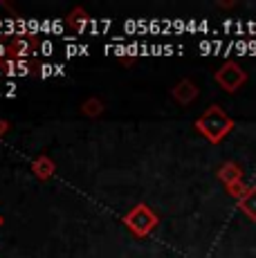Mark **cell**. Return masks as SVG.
Masks as SVG:
<instances>
[{"instance_id": "obj_1", "label": "cell", "mask_w": 256, "mask_h": 258, "mask_svg": "<svg viewBox=\"0 0 256 258\" xmlns=\"http://www.w3.org/2000/svg\"><path fill=\"white\" fill-rule=\"evenodd\" d=\"M196 131L211 144H220L225 137L234 131V119L220 106H209L207 110L196 119Z\"/></svg>"}, {"instance_id": "obj_2", "label": "cell", "mask_w": 256, "mask_h": 258, "mask_svg": "<svg viewBox=\"0 0 256 258\" xmlns=\"http://www.w3.org/2000/svg\"><path fill=\"white\" fill-rule=\"evenodd\" d=\"M157 213L149 205H135L131 211L124 216V225L133 231V236L146 238L151 231L157 227Z\"/></svg>"}, {"instance_id": "obj_3", "label": "cell", "mask_w": 256, "mask_h": 258, "mask_svg": "<svg viewBox=\"0 0 256 258\" xmlns=\"http://www.w3.org/2000/svg\"><path fill=\"white\" fill-rule=\"evenodd\" d=\"M214 79L225 92H238L240 88L245 86V81H247V72H245L236 61H227L216 70Z\"/></svg>"}, {"instance_id": "obj_4", "label": "cell", "mask_w": 256, "mask_h": 258, "mask_svg": "<svg viewBox=\"0 0 256 258\" xmlns=\"http://www.w3.org/2000/svg\"><path fill=\"white\" fill-rule=\"evenodd\" d=\"M38 47H41V43H38L34 36H16L14 41L7 43V58L27 61L32 54H36Z\"/></svg>"}, {"instance_id": "obj_5", "label": "cell", "mask_w": 256, "mask_h": 258, "mask_svg": "<svg viewBox=\"0 0 256 258\" xmlns=\"http://www.w3.org/2000/svg\"><path fill=\"white\" fill-rule=\"evenodd\" d=\"M171 94H173V99L180 106H189V103H194L198 99V86L194 81H189V79H182L180 83H175Z\"/></svg>"}, {"instance_id": "obj_6", "label": "cell", "mask_w": 256, "mask_h": 258, "mask_svg": "<svg viewBox=\"0 0 256 258\" xmlns=\"http://www.w3.org/2000/svg\"><path fill=\"white\" fill-rule=\"evenodd\" d=\"M32 173L38 177L41 182H47L54 177V173H56V164H54L52 157L47 155H38L36 160L32 162Z\"/></svg>"}, {"instance_id": "obj_7", "label": "cell", "mask_w": 256, "mask_h": 258, "mask_svg": "<svg viewBox=\"0 0 256 258\" xmlns=\"http://www.w3.org/2000/svg\"><path fill=\"white\" fill-rule=\"evenodd\" d=\"M0 72L9 77H23L32 72L29 61H16V58H0Z\"/></svg>"}, {"instance_id": "obj_8", "label": "cell", "mask_w": 256, "mask_h": 258, "mask_svg": "<svg viewBox=\"0 0 256 258\" xmlns=\"http://www.w3.org/2000/svg\"><path fill=\"white\" fill-rule=\"evenodd\" d=\"M216 177H218V180L227 186V184H231V182L243 180V168L236 164V162H225V164L216 171Z\"/></svg>"}, {"instance_id": "obj_9", "label": "cell", "mask_w": 256, "mask_h": 258, "mask_svg": "<svg viewBox=\"0 0 256 258\" xmlns=\"http://www.w3.org/2000/svg\"><path fill=\"white\" fill-rule=\"evenodd\" d=\"M238 209L243 211L252 222H256V186H249L247 193L238 200Z\"/></svg>"}, {"instance_id": "obj_10", "label": "cell", "mask_w": 256, "mask_h": 258, "mask_svg": "<svg viewBox=\"0 0 256 258\" xmlns=\"http://www.w3.org/2000/svg\"><path fill=\"white\" fill-rule=\"evenodd\" d=\"M88 21H90V16H88V12L81 7H75L70 14H68V25H70L75 32H83Z\"/></svg>"}, {"instance_id": "obj_11", "label": "cell", "mask_w": 256, "mask_h": 258, "mask_svg": "<svg viewBox=\"0 0 256 258\" xmlns=\"http://www.w3.org/2000/svg\"><path fill=\"white\" fill-rule=\"evenodd\" d=\"M81 112L86 117H90V119H97V117L103 115V103L97 97H90V99H86V101H83Z\"/></svg>"}, {"instance_id": "obj_12", "label": "cell", "mask_w": 256, "mask_h": 258, "mask_svg": "<svg viewBox=\"0 0 256 258\" xmlns=\"http://www.w3.org/2000/svg\"><path fill=\"white\" fill-rule=\"evenodd\" d=\"M247 184H245V180H238V182H231V184H227L225 186V191L229 193L231 198H236V200H240V198L245 196V193H247Z\"/></svg>"}, {"instance_id": "obj_13", "label": "cell", "mask_w": 256, "mask_h": 258, "mask_svg": "<svg viewBox=\"0 0 256 258\" xmlns=\"http://www.w3.org/2000/svg\"><path fill=\"white\" fill-rule=\"evenodd\" d=\"M7 131H9V121H7V119L0 117V140L5 137V133H7Z\"/></svg>"}, {"instance_id": "obj_14", "label": "cell", "mask_w": 256, "mask_h": 258, "mask_svg": "<svg viewBox=\"0 0 256 258\" xmlns=\"http://www.w3.org/2000/svg\"><path fill=\"white\" fill-rule=\"evenodd\" d=\"M41 49H43V54H52V43H41Z\"/></svg>"}, {"instance_id": "obj_15", "label": "cell", "mask_w": 256, "mask_h": 258, "mask_svg": "<svg viewBox=\"0 0 256 258\" xmlns=\"http://www.w3.org/2000/svg\"><path fill=\"white\" fill-rule=\"evenodd\" d=\"M3 225H5V218H3V216H0V227H3Z\"/></svg>"}]
</instances>
